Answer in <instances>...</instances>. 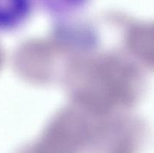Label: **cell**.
<instances>
[{
  "instance_id": "obj_2",
  "label": "cell",
  "mask_w": 154,
  "mask_h": 153,
  "mask_svg": "<svg viewBox=\"0 0 154 153\" xmlns=\"http://www.w3.org/2000/svg\"><path fill=\"white\" fill-rule=\"evenodd\" d=\"M44 2L54 9H68L76 7L85 0H43Z\"/></svg>"
},
{
  "instance_id": "obj_1",
  "label": "cell",
  "mask_w": 154,
  "mask_h": 153,
  "mask_svg": "<svg viewBox=\"0 0 154 153\" xmlns=\"http://www.w3.org/2000/svg\"><path fill=\"white\" fill-rule=\"evenodd\" d=\"M31 0H0V27L20 20L29 10Z\"/></svg>"
}]
</instances>
